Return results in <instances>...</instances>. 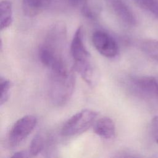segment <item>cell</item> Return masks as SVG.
Masks as SVG:
<instances>
[{"mask_svg":"<svg viewBox=\"0 0 158 158\" xmlns=\"http://www.w3.org/2000/svg\"><path fill=\"white\" fill-rule=\"evenodd\" d=\"M67 30L63 22H57L48 30L39 49V58L49 69L67 65L65 60Z\"/></svg>","mask_w":158,"mask_h":158,"instance_id":"6da1fadb","label":"cell"},{"mask_svg":"<svg viewBox=\"0 0 158 158\" xmlns=\"http://www.w3.org/2000/svg\"><path fill=\"white\" fill-rule=\"evenodd\" d=\"M48 94L52 104L60 106L66 104L73 93L75 76L68 65L51 69Z\"/></svg>","mask_w":158,"mask_h":158,"instance_id":"7a4b0ae2","label":"cell"},{"mask_svg":"<svg viewBox=\"0 0 158 158\" xmlns=\"http://www.w3.org/2000/svg\"><path fill=\"white\" fill-rule=\"evenodd\" d=\"M70 52L73 60V69L89 85H94L97 80V72L83 41V28L78 27L73 36Z\"/></svg>","mask_w":158,"mask_h":158,"instance_id":"3957f363","label":"cell"},{"mask_svg":"<svg viewBox=\"0 0 158 158\" xmlns=\"http://www.w3.org/2000/svg\"><path fill=\"white\" fill-rule=\"evenodd\" d=\"M98 112L91 109H83L69 118L64 124L61 133L66 137L81 134L94 125Z\"/></svg>","mask_w":158,"mask_h":158,"instance_id":"277c9868","label":"cell"},{"mask_svg":"<svg viewBox=\"0 0 158 158\" xmlns=\"http://www.w3.org/2000/svg\"><path fill=\"white\" fill-rule=\"evenodd\" d=\"M36 124L37 118L33 115H27L18 119L9 132V146L15 148L20 145L33 131Z\"/></svg>","mask_w":158,"mask_h":158,"instance_id":"5b68a950","label":"cell"},{"mask_svg":"<svg viewBox=\"0 0 158 158\" xmlns=\"http://www.w3.org/2000/svg\"><path fill=\"white\" fill-rule=\"evenodd\" d=\"M92 42L96 50L107 58H114L118 53V46L114 38L107 33L97 30L92 35Z\"/></svg>","mask_w":158,"mask_h":158,"instance_id":"8992f818","label":"cell"},{"mask_svg":"<svg viewBox=\"0 0 158 158\" xmlns=\"http://www.w3.org/2000/svg\"><path fill=\"white\" fill-rule=\"evenodd\" d=\"M131 83L134 89L142 96L149 98L158 97V84L154 77H135L131 78Z\"/></svg>","mask_w":158,"mask_h":158,"instance_id":"52a82bcc","label":"cell"},{"mask_svg":"<svg viewBox=\"0 0 158 158\" xmlns=\"http://www.w3.org/2000/svg\"><path fill=\"white\" fill-rule=\"evenodd\" d=\"M107 2L115 14L123 23L130 27L136 25V17L124 0H107Z\"/></svg>","mask_w":158,"mask_h":158,"instance_id":"ba28073f","label":"cell"},{"mask_svg":"<svg viewBox=\"0 0 158 158\" xmlns=\"http://www.w3.org/2000/svg\"><path fill=\"white\" fill-rule=\"evenodd\" d=\"M93 130L98 136L106 139L113 138L116 133L114 121L107 117H104L96 120Z\"/></svg>","mask_w":158,"mask_h":158,"instance_id":"9c48e42d","label":"cell"},{"mask_svg":"<svg viewBox=\"0 0 158 158\" xmlns=\"http://www.w3.org/2000/svg\"><path fill=\"white\" fill-rule=\"evenodd\" d=\"M52 0H22V8L25 14L34 17L47 8Z\"/></svg>","mask_w":158,"mask_h":158,"instance_id":"30bf717a","label":"cell"},{"mask_svg":"<svg viewBox=\"0 0 158 158\" xmlns=\"http://www.w3.org/2000/svg\"><path fill=\"white\" fill-rule=\"evenodd\" d=\"M12 23V5L11 2L3 0L0 3V27L3 30Z\"/></svg>","mask_w":158,"mask_h":158,"instance_id":"8fae6325","label":"cell"},{"mask_svg":"<svg viewBox=\"0 0 158 158\" xmlns=\"http://www.w3.org/2000/svg\"><path fill=\"white\" fill-rule=\"evenodd\" d=\"M141 48L143 51L150 58L158 62V41L156 40H148L144 41Z\"/></svg>","mask_w":158,"mask_h":158,"instance_id":"7c38bea8","label":"cell"},{"mask_svg":"<svg viewBox=\"0 0 158 158\" xmlns=\"http://www.w3.org/2000/svg\"><path fill=\"white\" fill-rule=\"evenodd\" d=\"M141 8L151 12L158 19V0H135Z\"/></svg>","mask_w":158,"mask_h":158,"instance_id":"4fadbf2b","label":"cell"},{"mask_svg":"<svg viewBox=\"0 0 158 158\" xmlns=\"http://www.w3.org/2000/svg\"><path fill=\"white\" fill-rule=\"evenodd\" d=\"M0 85H1L0 105L2 106L4 104H5L7 101L9 99L12 84L10 80L1 76L0 78Z\"/></svg>","mask_w":158,"mask_h":158,"instance_id":"5bb4252c","label":"cell"},{"mask_svg":"<svg viewBox=\"0 0 158 158\" xmlns=\"http://www.w3.org/2000/svg\"><path fill=\"white\" fill-rule=\"evenodd\" d=\"M44 139L41 135H36L31 140L29 152L31 156H37L43 149Z\"/></svg>","mask_w":158,"mask_h":158,"instance_id":"9a60e30c","label":"cell"},{"mask_svg":"<svg viewBox=\"0 0 158 158\" xmlns=\"http://www.w3.org/2000/svg\"><path fill=\"white\" fill-rule=\"evenodd\" d=\"M151 133L155 141L158 144V115L155 116L151 121Z\"/></svg>","mask_w":158,"mask_h":158,"instance_id":"2e32d148","label":"cell"},{"mask_svg":"<svg viewBox=\"0 0 158 158\" xmlns=\"http://www.w3.org/2000/svg\"><path fill=\"white\" fill-rule=\"evenodd\" d=\"M30 152L26 151H20L14 154L12 157H28L30 156Z\"/></svg>","mask_w":158,"mask_h":158,"instance_id":"e0dca14e","label":"cell"},{"mask_svg":"<svg viewBox=\"0 0 158 158\" xmlns=\"http://www.w3.org/2000/svg\"><path fill=\"white\" fill-rule=\"evenodd\" d=\"M70 4L73 6H83L87 3L88 0H67Z\"/></svg>","mask_w":158,"mask_h":158,"instance_id":"ac0fdd59","label":"cell"}]
</instances>
